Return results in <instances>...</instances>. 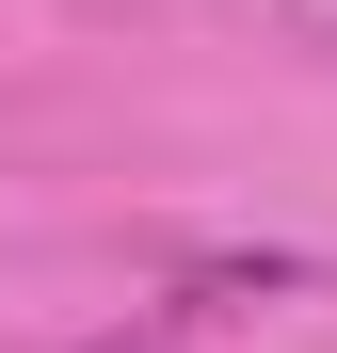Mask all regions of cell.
Masks as SVG:
<instances>
[]
</instances>
